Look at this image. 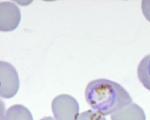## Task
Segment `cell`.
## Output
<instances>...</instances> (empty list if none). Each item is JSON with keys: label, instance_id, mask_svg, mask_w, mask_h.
Listing matches in <instances>:
<instances>
[{"label": "cell", "instance_id": "2", "mask_svg": "<svg viewBox=\"0 0 150 120\" xmlns=\"http://www.w3.org/2000/svg\"><path fill=\"white\" fill-rule=\"evenodd\" d=\"M52 109L56 120H77L80 110L76 99L67 94H62L54 98Z\"/></svg>", "mask_w": 150, "mask_h": 120}, {"label": "cell", "instance_id": "5", "mask_svg": "<svg viewBox=\"0 0 150 120\" xmlns=\"http://www.w3.org/2000/svg\"><path fill=\"white\" fill-rule=\"evenodd\" d=\"M111 120H146L144 110L140 106L132 103L112 114Z\"/></svg>", "mask_w": 150, "mask_h": 120}, {"label": "cell", "instance_id": "8", "mask_svg": "<svg viewBox=\"0 0 150 120\" xmlns=\"http://www.w3.org/2000/svg\"><path fill=\"white\" fill-rule=\"evenodd\" d=\"M77 120H106L105 117L98 112L88 110L79 115Z\"/></svg>", "mask_w": 150, "mask_h": 120}, {"label": "cell", "instance_id": "4", "mask_svg": "<svg viewBox=\"0 0 150 120\" xmlns=\"http://www.w3.org/2000/svg\"><path fill=\"white\" fill-rule=\"evenodd\" d=\"M21 19L18 7L10 1L0 4V30L3 32L13 31L18 27Z\"/></svg>", "mask_w": 150, "mask_h": 120}, {"label": "cell", "instance_id": "6", "mask_svg": "<svg viewBox=\"0 0 150 120\" xmlns=\"http://www.w3.org/2000/svg\"><path fill=\"white\" fill-rule=\"evenodd\" d=\"M4 120H33L31 113L27 108L20 104L15 105L7 110Z\"/></svg>", "mask_w": 150, "mask_h": 120}, {"label": "cell", "instance_id": "7", "mask_svg": "<svg viewBox=\"0 0 150 120\" xmlns=\"http://www.w3.org/2000/svg\"><path fill=\"white\" fill-rule=\"evenodd\" d=\"M137 75L144 87L150 91V54L142 58L139 64Z\"/></svg>", "mask_w": 150, "mask_h": 120}, {"label": "cell", "instance_id": "10", "mask_svg": "<svg viewBox=\"0 0 150 120\" xmlns=\"http://www.w3.org/2000/svg\"><path fill=\"white\" fill-rule=\"evenodd\" d=\"M40 120H54L53 118L51 117H44L42 118Z\"/></svg>", "mask_w": 150, "mask_h": 120}, {"label": "cell", "instance_id": "1", "mask_svg": "<svg viewBox=\"0 0 150 120\" xmlns=\"http://www.w3.org/2000/svg\"><path fill=\"white\" fill-rule=\"evenodd\" d=\"M85 97L91 108L104 115L114 114L132 102V97L122 86L105 78L90 82L86 87Z\"/></svg>", "mask_w": 150, "mask_h": 120}, {"label": "cell", "instance_id": "3", "mask_svg": "<svg viewBox=\"0 0 150 120\" xmlns=\"http://www.w3.org/2000/svg\"><path fill=\"white\" fill-rule=\"evenodd\" d=\"M0 95L4 99L15 96L20 87V80L17 71L11 63L0 62Z\"/></svg>", "mask_w": 150, "mask_h": 120}, {"label": "cell", "instance_id": "9", "mask_svg": "<svg viewBox=\"0 0 150 120\" xmlns=\"http://www.w3.org/2000/svg\"><path fill=\"white\" fill-rule=\"evenodd\" d=\"M141 8L144 16L150 22V0L142 1Z\"/></svg>", "mask_w": 150, "mask_h": 120}]
</instances>
